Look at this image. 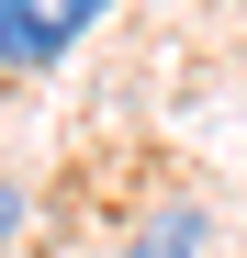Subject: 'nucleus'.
I'll list each match as a JSON object with an SVG mask.
<instances>
[{
	"instance_id": "7ed1b4c3",
	"label": "nucleus",
	"mask_w": 247,
	"mask_h": 258,
	"mask_svg": "<svg viewBox=\"0 0 247 258\" xmlns=\"http://www.w3.org/2000/svg\"><path fill=\"white\" fill-rule=\"evenodd\" d=\"M12 225H23V191H0V236H12Z\"/></svg>"
},
{
	"instance_id": "f03ea898",
	"label": "nucleus",
	"mask_w": 247,
	"mask_h": 258,
	"mask_svg": "<svg viewBox=\"0 0 247 258\" xmlns=\"http://www.w3.org/2000/svg\"><path fill=\"white\" fill-rule=\"evenodd\" d=\"M135 258H202V202H169L135 225Z\"/></svg>"
},
{
	"instance_id": "f257e3e1",
	"label": "nucleus",
	"mask_w": 247,
	"mask_h": 258,
	"mask_svg": "<svg viewBox=\"0 0 247 258\" xmlns=\"http://www.w3.org/2000/svg\"><path fill=\"white\" fill-rule=\"evenodd\" d=\"M112 0H0V68H56Z\"/></svg>"
}]
</instances>
